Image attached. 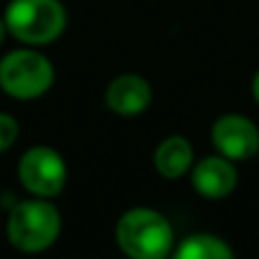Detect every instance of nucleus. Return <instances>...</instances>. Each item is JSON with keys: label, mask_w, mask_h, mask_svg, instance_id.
Segmentation results:
<instances>
[{"label": "nucleus", "mask_w": 259, "mask_h": 259, "mask_svg": "<svg viewBox=\"0 0 259 259\" xmlns=\"http://www.w3.org/2000/svg\"><path fill=\"white\" fill-rule=\"evenodd\" d=\"M116 243L130 259H168L175 248L173 225L161 211L134 207L118 219Z\"/></svg>", "instance_id": "obj_1"}, {"label": "nucleus", "mask_w": 259, "mask_h": 259, "mask_svg": "<svg viewBox=\"0 0 259 259\" xmlns=\"http://www.w3.org/2000/svg\"><path fill=\"white\" fill-rule=\"evenodd\" d=\"M7 34L25 46H48L64 34L68 14L62 0H9L3 14Z\"/></svg>", "instance_id": "obj_2"}, {"label": "nucleus", "mask_w": 259, "mask_h": 259, "mask_svg": "<svg viewBox=\"0 0 259 259\" xmlns=\"http://www.w3.org/2000/svg\"><path fill=\"white\" fill-rule=\"evenodd\" d=\"M62 232V216L48 198H30L9 211L7 239L16 250L36 255L57 241Z\"/></svg>", "instance_id": "obj_3"}, {"label": "nucleus", "mask_w": 259, "mask_h": 259, "mask_svg": "<svg viewBox=\"0 0 259 259\" xmlns=\"http://www.w3.org/2000/svg\"><path fill=\"white\" fill-rule=\"evenodd\" d=\"M55 82V68L44 53L18 48L0 59V89L18 100L44 96Z\"/></svg>", "instance_id": "obj_4"}, {"label": "nucleus", "mask_w": 259, "mask_h": 259, "mask_svg": "<svg viewBox=\"0 0 259 259\" xmlns=\"http://www.w3.org/2000/svg\"><path fill=\"white\" fill-rule=\"evenodd\" d=\"M66 161L48 146H34L18 159V180L23 189L36 198H55L66 184Z\"/></svg>", "instance_id": "obj_5"}, {"label": "nucleus", "mask_w": 259, "mask_h": 259, "mask_svg": "<svg viewBox=\"0 0 259 259\" xmlns=\"http://www.w3.org/2000/svg\"><path fill=\"white\" fill-rule=\"evenodd\" d=\"M211 143L232 161L250 159L259 150V127L243 114H223L211 125Z\"/></svg>", "instance_id": "obj_6"}, {"label": "nucleus", "mask_w": 259, "mask_h": 259, "mask_svg": "<svg viewBox=\"0 0 259 259\" xmlns=\"http://www.w3.org/2000/svg\"><path fill=\"white\" fill-rule=\"evenodd\" d=\"M152 103V87L137 73H123L114 77L105 89V105L118 116H139Z\"/></svg>", "instance_id": "obj_7"}, {"label": "nucleus", "mask_w": 259, "mask_h": 259, "mask_svg": "<svg viewBox=\"0 0 259 259\" xmlns=\"http://www.w3.org/2000/svg\"><path fill=\"white\" fill-rule=\"evenodd\" d=\"M239 173L234 168V161L223 155L205 157L193 166L191 184L198 196L209 198V200H221L228 198L237 189Z\"/></svg>", "instance_id": "obj_8"}, {"label": "nucleus", "mask_w": 259, "mask_h": 259, "mask_svg": "<svg viewBox=\"0 0 259 259\" xmlns=\"http://www.w3.org/2000/svg\"><path fill=\"white\" fill-rule=\"evenodd\" d=\"M193 164V146L187 137H168L157 146L155 150V168L161 178L178 180L189 173Z\"/></svg>", "instance_id": "obj_9"}, {"label": "nucleus", "mask_w": 259, "mask_h": 259, "mask_svg": "<svg viewBox=\"0 0 259 259\" xmlns=\"http://www.w3.org/2000/svg\"><path fill=\"white\" fill-rule=\"evenodd\" d=\"M168 259H237L228 241H223L216 234L198 232L182 239L173 248Z\"/></svg>", "instance_id": "obj_10"}, {"label": "nucleus", "mask_w": 259, "mask_h": 259, "mask_svg": "<svg viewBox=\"0 0 259 259\" xmlns=\"http://www.w3.org/2000/svg\"><path fill=\"white\" fill-rule=\"evenodd\" d=\"M18 132H21V127H18L16 118L7 112H0V152L9 150L16 143Z\"/></svg>", "instance_id": "obj_11"}, {"label": "nucleus", "mask_w": 259, "mask_h": 259, "mask_svg": "<svg viewBox=\"0 0 259 259\" xmlns=\"http://www.w3.org/2000/svg\"><path fill=\"white\" fill-rule=\"evenodd\" d=\"M252 98H255L259 105V71L255 73V77H252Z\"/></svg>", "instance_id": "obj_12"}, {"label": "nucleus", "mask_w": 259, "mask_h": 259, "mask_svg": "<svg viewBox=\"0 0 259 259\" xmlns=\"http://www.w3.org/2000/svg\"><path fill=\"white\" fill-rule=\"evenodd\" d=\"M5 36H7V27H5V21H3V16H0V46H3Z\"/></svg>", "instance_id": "obj_13"}]
</instances>
